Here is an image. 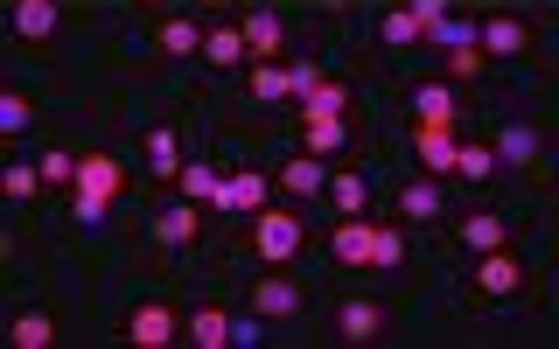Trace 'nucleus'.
<instances>
[{
	"label": "nucleus",
	"mask_w": 559,
	"mask_h": 349,
	"mask_svg": "<svg viewBox=\"0 0 559 349\" xmlns=\"http://www.w3.org/2000/svg\"><path fill=\"white\" fill-rule=\"evenodd\" d=\"M119 189H127V168H119L112 154H84L78 161V217L98 224L105 203H119Z\"/></svg>",
	"instance_id": "f257e3e1"
},
{
	"label": "nucleus",
	"mask_w": 559,
	"mask_h": 349,
	"mask_svg": "<svg viewBox=\"0 0 559 349\" xmlns=\"http://www.w3.org/2000/svg\"><path fill=\"white\" fill-rule=\"evenodd\" d=\"M252 252L266 258V266H287V258L301 252V217H287V209H259V217H252Z\"/></svg>",
	"instance_id": "f03ea898"
},
{
	"label": "nucleus",
	"mask_w": 559,
	"mask_h": 349,
	"mask_svg": "<svg viewBox=\"0 0 559 349\" xmlns=\"http://www.w3.org/2000/svg\"><path fill=\"white\" fill-rule=\"evenodd\" d=\"M175 336H182V314H175L168 301H140L127 314V342H140V349H168Z\"/></svg>",
	"instance_id": "7ed1b4c3"
},
{
	"label": "nucleus",
	"mask_w": 559,
	"mask_h": 349,
	"mask_svg": "<svg viewBox=\"0 0 559 349\" xmlns=\"http://www.w3.org/2000/svg\"><path fill=\"white\" fill-rule=\"evenodd\" d=\"M476 293H483V301H518V293H524V266L511 258V244L483 252V266H476Z\"/></svg>",
	"instance_id": "20e7f679"
},
{
	"label": "nucleus",
	"mask_w": 559,
	"mask_h": 349,
	"mask_svg": "<svg viewBox=\"0 0 559 349\" xmlns=\"http://www.w3.org/2000/svg\"><path fill=\"white\" fill-rule=\"evenodd\" d=\"M476 49H483V57H524V49H532V28H524V22H503V14H497V22L476 28Z\"/></svg>",
	"instance_id": "39448f33"
},
{
	"label": "nucleus",
	"mask_w": 559,
	"mask_h": 349,
	"mask_svg": "<svg viewBox=\"0 0 559 349\" xmlns=\"http://www.w3.org/2000/svg\"><path fill=\"white\" fill-rule=\"evenodd\" d=\"M399 217H406V224H441L448 217V196L433 182H406V189H399Z\"/></svg>",
	"instance_id": "423d86ee"
},
{
	"label": "nucleus",
	"mask_w": 559,
	"mask_h": 349,
	"mask_svg": "<svg viewBox=\"0 0 559 349\" xmlns=\"http://www.w3.org/2000/svg\"><path fill=\"white\" fill-rule=\"evenodd\" d=\"M336 336H343V342H378V336H384V308H378V301H349V308L336 314Z\"/></svg>",
	"instance_id": "0eeeda50"
},
{
	"label": "nucleus",
	"mask_w": 559,
	"mask_h": 349,
	"mask_svg": "<svg viewBox=\"0 0 559 349\" xmlns=\"http://www.w3.org/2000/svg\"><path fill=\"white\" fill-rule=\"evenodd\" d=\"M329 252H336L343 266H371V224H364V217H343L336 231H329Z\"/></svg>",
	"instance_id": "6e6552de"
},
{
	"label": "nucleus",
	"mask_w": 559,
	"mask_h": 349,
	"mask_svg": "<svg viewBox=\"0 0 559 349\" xmlns=\"http://www.w3.org/2000/svg\"><path fill=\"white\" fill-rule=\"evenodd\" d=\"M210 203H217V209H259V203H266V174L245 168V174H231V182H217Z\"/></svg>",
	"instance_id": "1a4fd4ad"
},
{
	"label": "nucleus",
	"mask_w": 559,
	"mask_h": 349,
	"mask_svg": "<svg viewBox=\"0 0 559 349\" xmlns=\"http://www.w3.org/2000/svg\"><path fill=\"white\" fill-rule=\"evenodd\" d=\"M252 308L266 314V322H273V314H280V322H294V314H301V293H294V279H259Z\"/></svg>",
	"instance_id": "9d476101"
},
{
	"label": "nucleus",
	"mask_w": 559,
	"mask_h": 349,
	"mask_svg": "<svg viewBox=\"0 0 559 349\" xmlns=\"http://www.w3.org/2000/svg\"><path fill=\"white\" fill-rule=\"evenodd\" d=\"M462 244L468 252H497V244H511V224L497 209H476V217H462Z\"/></svg>",
	"instance_id": "9b49d317"
},
{
	"label": "nucleus",
	"mask_w": 559,
	"mask_h": 349,
	"mask_svg": "<svg viewBox=\"0 0 559 349\" xmlns=\"http://www.w3.org/2000/svg\"><path fill=\"white\" fill-rule=\"evenodd\" d=\"M245 57H252L245 28H210V35H203V63H217V70H238Z\"/></svg>",
	"instance_id": "f8f14e48"
},
{
	"label": "nucleus",
	"mask_w": 559,
	"mask_h": 349,
	"mask_svg": "<svg viewBox=\"0 0 559 349\" xmlns=\"http://www.w3.org/2000/svg\"><path fill=\"white\" fill-rule=\"evenodd\" d=\"M14 35H22V43L57 35V0H14Z\"/></svg>",
	"instance_id": "ddd939ff"
},
{
	"label": "nucleus",
	"mask_w": 559,
	"mask_h": 349,
	"mask_svg": "<svg viewBox=\"0 0 559 349\" xmlns=\"http://www.w3.org/2000/svg\"><path fill=\"white\" fill-rule=\"evenodd\" d=\"M140 154H147V174H182V147H175V133L168 127H147V140H140Z\"/></svg>",
	"instance_id": "4468645a"
},
{
	"label": "nucleus",
	"mask_w": 559,
	"mask_h": 349,
	"mask_svg": "<svg viewBox=\"0 0 559 349\" xmlns=\"http://www.w3.org/2000/svg\"><path fill=\"white\" fill-rule=\"evenodd\" d=\"M413 112H419V127H454V112H462V105H454L448 84H419V92H413Z\"/></svg>",
	"instance_id": "2eb2a0df"
},
{
	"label": "nucleus",
	"mask_w": 559,
	"mask_h": 349,
	"mask_svg": "<svg viewBox=\"0 0 559 349\" xmlns=\"http://www.w3.org/2000/svg\"><path fill=\"white\" fill-rule=\"evenodd\" d=\"M280 182H287L294 196H322V189H329V168H322V154H294V161L280 168Z\"/></svg>",
	"instance_id": "dca6fc26"
},
{
	"label": "nucleus",
	"mask_w": 559,
	"mask_h": 349,
	"mask_svg": "<svg viewBox=\"0 0 559 349\" xmlns=\"http://www.w3.org/2000/svg\"><path fill=\"white\" fill-rule=\"evenodd\" d=\"M413 147H419V161H427L433 174H454V127H419Z\"/></svg>",
	"instance_id": "f3484780"
},
{
	"label": "nucleus",
	"mask_w": 559,
	"mask_h": 349,
	"mask_svg": "<svg viewBox=\"0 0 559 349\" xmlns=\"http://www.w3.org/2000/svg\"><path fill=\"white\" fill-rule=\"evenodd\" d=\"M489 154H497L503 168H532V161H538V133H532V127H503Z\"/></svg>",
	"instance_id": "a211bd4d"
},
{
	"label": "nucleus",
	"mask_w": 559,
	"mask_h": 349,
	"mask_svg": "<svg viewBox=\"0 0 559 349\" xmlns=\"http://www.w3.org/2000/svg\"><path fill=\"white\" fill-rule=\"evenodd\" d=\"M322 196L336 203V217H364V196H371V189H364V174L336 168V174H329V189H322Z\"/></svg>",
	"instance_id": "6ab92c4d"
},
{
	"label": "nucleus",
	"mask_w": 559,
	"mask_h": 349,
	"mask_svg": "<svg viewBox=\"0 0 559 349\" xmlns=\"http://www.w3.org/2000/svg\"><path fill=\"white\" fill-rule=\"evenodd\" d=\"M8 342H14V349H49V342H57V322H49L43 308H28V314H14Z\"/></svg>",
	"instance_id": "aec40b11"
},
{
	"label": "nucleus",
	"mask_w": 559,
	"mask_h": 349,
	"mask_svg": "<svg viewBox=\"0 0 559 349\" xmlns=\"http://www.w3.org/2000/svg\"><path fill=\"white\" fill-rule=\"evenodd\" d=\"M182 328H189V342H197V349H224V342H231V322H224V308H197Z\"/></svg>",
	"instance_id": "412c9836"
},
{
	"label": "nucleus",
	"mask_w": 559,
	"mask_h": 349,
	"mask_svg": "<svg viewBox=\"0 0 559 349\" xmlns=\"http://www.w3.org/2000/svg\"><path fill=\"white\" fill-rule=\"evenodd\" d=\"M343 105H349V92H343L336 77H322V84L301 98V119H343Z\"/></svg>",
	"instance_id": "4be33fe9"
},
{
	"label": "nucleus",
	"mask_w": 559,
	"mask_h": 349,
	"mask_svg": "<svg viewBox=\"0 0 559 349\" xmlns=\"http://www.w3.org/2000/svg\"><path fill=\"white\" fill-rule=\"evenodd\" d=\"M154 238H162V244H175V252H182V244H189V238H197V209H189V196H182V203H175V209H168V217H162V224H154Z\"/></svg>",
	"instance_id": "5701e85b"
},
{
	"label": "nucleus",
	"mask_w": 559,
	"mask_h": 349,
	"mask_svg": "<svg viewBox=\"0 0 559 349\" xmlns=\"http://www.w3.org/2000/svg\"><path fill=\"white\" fill-rule=\"evenodd\" d=\"M245 43H252V57H280V22L273 14H245Z\"/></svg>",
	"instance_id": "b1692460"
},
{
	"label": "nucleus",
	"mask_w": 559,
	"mask_h": 349,
	"mask_svg": "<svg viewBox=\"0 0 559 349\" xmlns=\"http://www.w3.org/2000/svg\"><path fill=\"white\" fill-rule=\"evenodd\" d=\"M454 174H462V182H489V174H497V154L489 147H454Z\"/></svg>",
	"instance_id": "393cba45"
},
{
	"label": "nucleus",
	"mask_w": 559,
	"mask_h": 349,
	"mask_svg": "<svg viewBox=\"0 0 559 349\" xmlns=\"http://www.w3.org/2000/svg\"><path fill=\"white\" fill-rule=\"evenodd\" d=\"M308 133V154H336L343 147V119H301Z\"/></svg>",
	"instance_id": "a878e982"
},
{
	"label": "nucleus",
	"mask_w": 559,
	"mask_h": 349,
	"mask_svg": "<svg viewBox=\"0 0 559 349\" xmlns=\"http://www.w3.org/2000/svg\"><path fill=\"white\" fill-rule=\"evenodd\" d=\"M175 182H182V196H189V203H210V196H217V174H210L203 161H189L182 174H175Z\"/></svg>",
	"instance_id": "bb28decb"
},
{
	"label": "nucleus",
	"mask_w": 559,
	"mask_h": 349,
	"mask_svg": "<svg viewBox=\"0 0 559 349\" xmlns=\"http://www.w3.org/2000/svg\"><path fill=\"white\" fill-rule=\"evenodd\" d=\"M35 168H43V182H49V189H78V161H70V154H57V147H49Z\"/></svg>",
	"instance_id": "cd10ccee"
},
{
	"label": "nucleus",
	"mask_w": 559,
	"mask_h": 349,
	"mask_svg": "<svg viewBox=\"0 0 559 349\" xmlns=\"http://www.w3.org/2000/svg\"><path fill=\"white\" fill-rule=\"evenodd\" d=\"M162 49H168V57H197V49H203V35L189 28V22H162Z\"/></svg>",
	"instance_id": "c85d7f7f"
},
{
	"label": "nucleus",
	"mask_w": 559,
	"mask_h": 349,
	"mask_svg": "<svg viewBox=\"0 0 559 349\" xmlns=\"http://www.w3.org/2000/svg\"><path fill=\"white\" fill-rule=\"evenodd\" d=\"M0 182H8V196H14V203H28V196H35V182H43V168H35V161H14L8 174H0Z\"/></svg>",
	"instance_id": "c756f323"
},
{
	"label": "nucleus",
	"mask_w": 559,
	"mask_h": 349,
	"mask_svg": "<svg viewBox=\"0 0 559 349\" xmlns=\"http://www.w3.org/2000/svg\"><path fill=\"white\" fill-rule=\"evenodd\" d=\"M252 98H266V105H273V98H287V70L259 63V70H252Z\"/></svg>",
	"instance_id": "7c9ffc66"
},
{
	"label": "nucleus",
	"mask_w": 559,
	"mask_h": 349,
	"mask_svg": "<svg viewBox=\"0 0 559 349\" xmlns=\"http://www.w3.org/2000/svg\"><path fill=\"white\" fill-rule=\"evenodd\" d=\"M448 77H483V49H476V43H454V57H448Z\"/></svg>",
	"instance_id": "2f4dec72"
},
{
	"label": "nucleus",
	"mask_w": 559,
	"mask_h": 349,
	"mask_svg": "<svg viewBox=\"0 0 559 349\" xmlns=\"http://www.w3.org/2000/svg\"><path fill=\"white\" fill-rule=\"evenodd\" d=\"M28 119H35V105H28L22 92H8V98H0V127H8V133H22Z\"/></svg>",
	"instance_id": "473e14b6"
},
{
	"label": "nucleus",
	"mask_w": 559,
	"mask_h": 349,
	"mask_svg": "<svg viewBox=\"0 0 559 349\" xmlns=\"http://www.w3.org/2000/svg\"><path fill=\"white\" fill-rule=\"evenodd\" d=\"M399 258H406L399 231H371V266H399Z\"/></svg>",
	"instance_id": "72a5a7b5"
},
{
	"label": "nucleus",
	"mask_w": 559,
	"mask_h": 349,
	"mask_svg": "<svg viewBox=\"0 0 559 349\" xmlns=\"http://www.w3.org/2000/svg\"><path fill=\"white\" fill-rule=\"evenodd\" d=\"M314 84H322V70H314V63H294L287 70V98H308Z\"/></svg>",
	"instance_id": "f704fd0d"
},
{
	"label": "nucleus",
	"mask_w": 559,
	"mask_h": 349,
	"mask_svg": "<svg viewBox=\"0 0 559 349\" xmlns=\"http://www.w3.org/2000/svg\"><path fill=\"white\" fill-rule=\"evenodd\" d=\"M413 35H419L413 8H406V14H384V43H413Z\"/></svg>",
	"instance_id": "c9c22d12"
},
{
	"label": "nucleus",
	"mask_w": 559,
	"mask_h": 349,
	"mask_svg": "<svg viewBox=\"0 0 559 349\" xmlns=\"http://www.w3.org/2000/svg\"><path fill=\"white\" fill-rule=\"evenodd\" d=\"M147 8H168V0H147Z\"/></svg>",
	"instance_id": "e433bc0d"
}]
</instances>
